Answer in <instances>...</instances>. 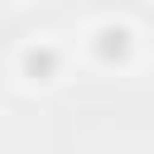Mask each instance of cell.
Masks as SVG:
<instances>
[{"instance_id":"obj_1","label":"cell","mask_w":154,"mask_h":154,"mask_svg":"<svg viewBox=\"0 0 154 154\" xmlns=\"http://www.w3.org/2000/svg\"><path fill=\"white\" fill-rule=\"evenodd\" d=\"M29 67H34V72H48V67H53V53H29Z\"/></svg>"}]
</instances>
